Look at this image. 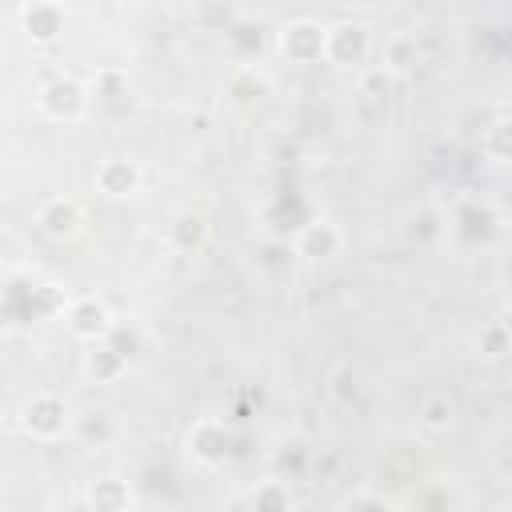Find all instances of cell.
I'll use <instances>...</instances> for the list:
<instances>
[{
  "label": "cell",
  "instance_id": "cell-1",
  "mask_svg": "<svg viewBox=\"0 0 512 512\" xmlns=\"http://www.w3.org/2000/svg\"><path fill=\"white\" fill-rule=\"evenodd\" d=\"M88 108H92V88L72 72H56L36 88V112L52 124H80Z\"/></svg>",
  "mask_w": 512,
  "mask_h": 512
},
{
  "label": "cell",
  "instance_id": "cell-2",
  "mask_svg": "<svg viewBox=\"0 0 512 512\" xmlns=\"http://www.w3.org/2000/svg\"><path fill=\"white\" fill-rule=\"evenodd\" d=\"M72 420H76V416H72L68 400L56 396V392H48V388L32 392V396L20 404V428H24V436L36 440V444H56V440L72 436Z\"/></svg>",
  "mask_w": 512,
  "mask_h": 512
},
{
  "label": "cell",
  "instance_id": "cell-3",
  "mask_svg": "<svg viewBox=\"0 0 512 512\" xmlns=\"http://www.w3.org/2000/svg\"><path fill=\"white\" fill-rule=\"evenodd\" d=\"M376 52V40H372V28L364 20H332L328 24V44H324V64L332 68H360L368 56Z\"/></svg>",
  "mask_w": 512,
  "mask_h": 512
},
{
  "label": "cell",
  "instance_id": "cell-4",
  "mask_svg": "<svg viewBox=\"0 0 512 512\" xmlns=\"http://www.w3.org/2000/svg\"><path fill=\"white\" fill-rule=\"evenodd\" d=\"M324 44H328V24L312 16H292L276 32V48L288 64H324Z\"/></svg>",
  "mask_w": 512,
  "mask_h": 512
},
{
  "label": "cell",
  "instance_id": "cell-5",
  "mask_svg": "<svg viewBox=\"0 0 512 512\" xmlns=\"http://www.w3.org/2000/svg\"><path fill=\"white\" fill-rule=\"evenodd\" d=\"M64 324L80 344H104L116 332V316L100 296H72L64 304Z\"/></svg>",
  "mask_w": 512,
  "mask_h": 512
},
{
  "label": "cell",
  "instance_id": "cell-6",
  "mask_svg": "<svg viewBox=\"0 0 512 512\" xmlns=\"http://www.w3.org/2000/svg\"><path fill=\"white\" fill-rule=\"evenodd\" d=\"M344 228L332 220V216H312L308 224H300L296 228V236H292V252L300 256V260H312V264H320V260H336L340 252H344Z\"/></svg>",
  "mask_w": 512,
  "mask_h": 512
},
{
  "label": "cell",
  "instance_id": "cell-7",
  "mask_svg": "<svg viewBox=\"0 0 512 512\" xmlns=\"http://www.w3.org/2000/svg\"><path fill=\"white\" fill-rule=\"evenodd\" d=\"M140 184H144V168L132 156H104L92 172V188L104 200H128L140 192Z\"/></svg>",
  "mask_w": 512,
  "mask_h": 512
},
{
  "label": "cell",
  "instance_id": "cell-8",
  "mask_svg": "<svg viewBox=\"0 0 512 512\" xmlns=\"http://www.w3.org/2000/svg\"><path fill=\"white\" fill-rule=\"evenodd\" d=\"M84 204L76 200V196H48L40 208H36V228L48 236V240H56V244H64V240H76L80 232H84Z\"/></svg>",
  "mask_w": 512,
  "mask_h": 512
},
{
  "label": "cell",
  "instance_id": "cell-9",
  "mask_svg": "<svg viewBox=\"0 0 512 512\" xmlns=\"http://www.w3.org/2000/svg\"><path fill=\"white\" fill-rule=\"evenodd\" d=\"M228 444H232V436H228L224 420H216V416H200V420L188 428V436H184V452H188V460H196L200 468L224 464V460H228Z\"/></svg>",
  "mask_w": 512,
  "mask_h": 512
},
{
  "label": "cell",
  "instance_id": "cell-10",
  "mask_svg": "<svg viewBox=\"0 0 512 512\" xmlns=\"http://www.w3.org/2000/svg\"><path fill=\"white\" fill-rule=\"evenodd\" d=\"M16 24L36 48H48V44L60 40V32L68 24V12L60 4H52V0H28V4L16 8Z\"/></svg>",
  "mask_w": 512,
  "mask_h": 512
},
{
  "label": "cell",
  "instance_id": "cell-11",
  "mask_svg": "<svg viewBox=\"0 0 512 512\" xmlns=\"http://www.w3.org/2000/svg\"><path fill=\"white\" fill-rule=\"evenodd\" d=\"M164 240H168V248L176 256H200L208 248V240H212V228H208L204 212L180 208V212H172V220L164 228Z\"/></svg>",
  "mask_w": 512,
  "mask_h": 512
},
{
  "label": "cell",
  "instance_id": "cell-12",
  "mask_svg": "<svg viewBox=\"0 0 512 512\" xmlns=\"http://www.w3.org/2000/svg\"><path fill=\"white\" fill-rule=\"evenodd\" d=\"M120 436V420L112 408L104 404H88L84 412H76L72 420V440H80L84 448H108Z\"/></svg>",
  "mask_w": 512,
  "mask_h": 512
},
{
  "label": "cell",
  "instance_id": "cell-13",
  "mask_svg": "<svg viewBox=\"0 0 512 512\" xmlns=\"http://www.w3.org/2000/svg\"><path fill=\"white\" fill-rule=\"evenodd\" d=\"M88 512H132V484L124 476H96L84 488Z\"/></svg>",
  "mask_w": 512,
  "mask_h": 512
},
{
  "label": "cell",
  "instance_id": "cell-14",
  "mask_svg": "<svg viewBox=\"0 0 512 512\" xmlns=\"http://www.w3.org/2000/svg\"><path fill=\"white\" fill-rule=\"evenodd\" d=\"M124 372H128V352H120V348L112 344V336H108L104 344H92V348L84 352V376H88V380L112 384V380H120Z\"/></svg>",
  "mask_w": 512,
  "mask_h": 512
},
{
  "label": "cell",
  "instance_id": "cell-15",
  "mask_svg": "<svg viewBox=\"0 0 512 512\" xmlns=\"http://www.w3.org/2000/svg\"><path fill=\"white\" fill-rule=\"evenodd\" d=\"M248 508L252 512H296V492L284 476H264L248 492Z\"/></svg>",
  "mask_w": 512,
  "mask_h": 512
},
{
  "label": "cell",
  "instance_id": "cell-16",
  "mask_svg": "<svg viewBox=\"0 0 512 512\" xmlns=\"http://www.w3.org/2000/svg\"><path fill=\"white\" fill-rule=\"evenodd\" d=\"M420 64V44L412 32H392L384 44H380V68L388 76H408L412 68Z\"/></svg>",
  "mask_w": 512,
  "mask_h": 512
},
{
  "label": "cell",
  "instance_id": "cell-17",
  "mask_svg": "<svg viewBox=\"0 0 512 512\" xmlns=\"http://www.w3.org/2000/svg\"><path fill=\"white\" fill-rule=\"evenodd\" d=\"M452 420H456V404L448 400V392H428V396L420 400V408H416V424H420L428 436L448 432Z\"/></svg>",
  "mask_w": 512,
  "mask_h": 512
},
{
  "label": "cell",
  "instance_id": "cell-18",
  "mask_svg": "<svg viewBox=\"0 0 512 512\" xmlns=\"http://www.w3.org/2000/svg\"><path fill=\"white\" fill-rule=\"evenodd\" d=\"M484 148L492 160H512V116H500L484 132Z\"/></svg>",
  "mask_w": 512,
  "mask_h": 512
},
{
  "label": "cell",
  "instance_id": "cell-19",
  "mask_svg": "<svg viewBox=\"0 0 512 512\" xmlns=\"http://www.w3.org/2000/svg\"><path fill=\"white\" fill-rule=\"evenodd\" d=\"M336 512H396V504H392L388 496L372 492V488H356V492H348V496L340 500Z\"/></svg>",
  "mask_w": 512,
  "mask_h": 512
},
{
  "label": "cell",
  "instance_id": "cell-20",
  "mask_svg": "<svg viewBox=\"0 0 512 512\" xmlns=\"http://www.w3.org/2000/svg\"><path fill=\"white\" fill-rule=\"evenodd\" d=\"M492 324H496V332L504 336V344H512V296L500 304V312H496V320H492Z\"/></svg>",
  "mask_w": 512,
  "mask_h": 512
}]
</instances>
